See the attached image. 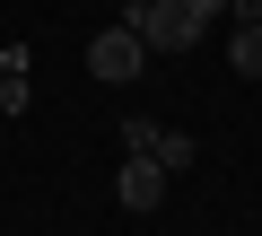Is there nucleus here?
Here are the masks:
<instances>
[{
  "label": "nucleus",
  "instance_id": "obj_1",
  "mask_svg": "<svg viewBox=\"0 0 262 236\" xmlns=\"http://www.w3.org/2000/svg\"><path fill=\"white\" fill-rule=\"evenodd\" d=\"M219 18H227V0H131V9H122V27L140 35L149 53H192L201 27H219Z\"/></svg>",
  "mask_w": 262,
  "mask_h": 236
},
{
  "label": "nucleus",
  "instance_id": "obj_2",
  "mask_svg": "<svg viewBox=\"0 0 262 236\" xmlns=\"http://www.w3.org/2000/svg\"><path fill=\"white\" fill-rule=\"evenodd\" d=\"M140 61H149V44L131 35V27H105V35L88 44V79H105V88H131V79H140Z\"/></svg>",
  "mask_w": 262,
  "mask_h": 236
},
{
  "label": "nucleus",
  "instance_id": "obj_3",
  "mask_svg": "<svg viewBox=\"0 0 262 236\" xmlns=\"http://www.w3.org/2000/svg\"><path fill=\"white\" fill-rule=\"evenodd\" d=\"M114 192H122V210H140V219H149V210L166 201V166H158V158H131V166L114 175Z\"/></svg>",
  "mask_w": 262,
  "mask_h": 236
},
{
  "label": "nucleus",
  "instance_id": "obj_4",
  "mask_svg": "<svg viewBox=\"0 0 262 236\" xmlns=\"http://www.w3.org/2000/svg\"><path fill=\"white\" fill-rule=\"evenodd\" d=\"M122 149H131V158H158V149H166V123H149V114H122Z\"/></svg>",
  "mask_w": 262,
  "mask_h": 236
},
{
  "label": "nucleus",
  "instance_id": "obj_5",
  "mask_svg": "<svg viewBox=\"0 0 262 236\" xmlns=\"http://www.w3.org/2000/svg\"><path fill=\"white\" fill-rule=\"evenodd\" d=\"M227 61H236V79H262V27H236Z\"/></svg>",
  "mask_w": 262,
  "mask_h": 236
},
{
  "label": "nucleus",
  "instance_id": "obj_6",
  "mask_svg": "<svg viewBox=\"0 0 262 236\" xmlns=\"http://www.w3.org/2000/svg\"><path fill=\"white\" fill-rule=\"evenodd\" d=\"M27 105H35V88H27V70H0V114H9V123H18Z\"/></svg>",
  "mask_w": 262,
  "mask_h": 236
},
{
  "label": "nucleus",
  "instance_id": "obj_7",
  "mask_svg": "<svg viewBox=\"0 0 262 236\" xmlns=\"http://www.w3.org/2000/svg\"><path fill=\"white\" fill-rule=\"evenodd\" d=\"M192 158H201V149H192V132H166V149H158V166L175 175V166H192Z\"/></svg>",
  "mask_w": 262,
  "mask_h": 236
},
{
  "label": "nucleus",
  "instance_id": "obj_8",
  "mask_svg": "<svg viewBox=\"0 0 262 236\" xmlns=\"http://www.w3.org/2000/svg\"><path fill=\"white\" fill-rule=\"evenodd\" d=\"M227 18H245V27H262V0H227Z\"/></svg>",
  "mask_w": 262,
  "mask_h": 236
}]
</instances>
